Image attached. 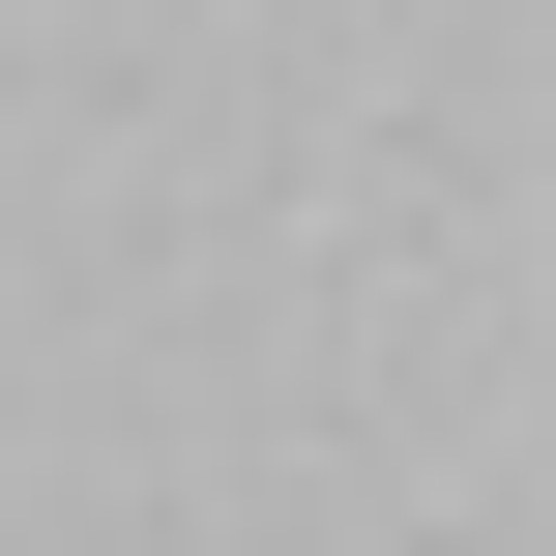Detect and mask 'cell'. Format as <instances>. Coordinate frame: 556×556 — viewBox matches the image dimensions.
<instances>
[]
</instances>
